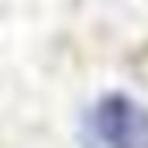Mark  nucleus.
<instances>
[{
  "mask_svg": "<svg viewBox=\"0 0 148 148\" xmlns=\"http://www.w3.org/2000/svg\"><path fill=\"white\" fill-rule=\"evenodd\" d=\"M82 148H148V110L125 93L99 96L84 113Z\"/></svg>",
  "mask_w": 148,
  "mask_h": 148,
  "instance_id": "f257e3e1",
  "label": "nucleus"
}]
</instances>
